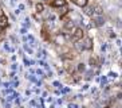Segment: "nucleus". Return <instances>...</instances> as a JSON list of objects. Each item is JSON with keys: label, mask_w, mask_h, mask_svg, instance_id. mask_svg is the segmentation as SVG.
Instances as JSON below:
<instances>
[{"label": "nucleus", "mask_w": 122, "mask_h": 108, "mask_svg": "<svg viewBox=\"0 0 122 108\" xmlns=\"http://www.w3.org/2000/svg\"><path fill=\"white\" fill-rule=\"evenodd\" d=\"M83 38H85V31H83V29L75 27L74 31L71 32V41L72 42H79V41H82Z\"/></svg>", "instance_id": "nucleus-1"}, {"label": "nucleus", "mask_w": 122, "mask_h": 108, "mask_svg": "<svg viewBox=\"0 0 122 108\" xmlns=\"http://www.w3.org/2000/svg\"><path fill=\"white\" fill-rule=\"evenodd\" d=\"M75 27H76V26L74 24V22L70 20V19L65 20V23H63V31H65V34H70V35H71V32L74 31Z\"/></svg>", "instance_id": "nucleus-2"}, {"label": "nucleus", "mask_w": 122, "mask_h": 108, "mask_svg": "<svg viewBox=\"0 0 122 108\" xmlns=\"http://www.w3.org/2000/svg\"><path fill=\"white\" fill-rule=\"evenodd\" d=\"M50 4L54 8H63L67 6V0H51Z\"/></svg>", "instance_id": "nucleus-3"}, {"label": "nucleus", "mask_w": 122, "mask_h": 108, "mask_svg": "<svg viewBox=\"0 0 122 108\" xmlns=\"http://www.w3.org/2000/svg\"><path fill=\"white\" fill-rule=\"evenodd\" d=\"M7 27H8V19L3 11H0V29L4 30V29H7Z\"/></svg>", "instance_id": "nucleus-4"}, {"label": "nucleus", "mask_w": 122, "mask_h": 108, "mask_svg": "<svg viewBox=\"0 0 122 108\" xmlns=\"http://www.w3.org/2000/svg\"><path fill=\"white\" fill-rule=\"evenodd\" d=\"M42 38H43L44 41H47V42L51 41L50 32H48V29H47V27H43V29H42Z\"/></svg>", "instance_id": "nucleus-5"}, {"label": "nucleus", "mask_w": 122, "mask_h": 108, "mask_svg": "<svg viewBox=\"0 0 122 108\" xmlns=\"http://www.w3.org/2000/svg\"><path fill=\"white\" fill-rule=\"evenodd\" d=\"M103 14V11H102V7L101 6H94L93 7V15L91 16H101V15Z\"/></svg>", "instance_id": "nucleus-6"}, {"label": "nucleus", "mask_w": 122, "mask_h": 108, "mask_svg": "<svg viewBox=\"0 0 122 108\" xmlns=\"http://www.w3.org/2000/svg\"><path fill=\"white\" fill-rule=\"evenodd\" d=\"M72 3L76 4V6H78V7H81V8H85L87 6V3H89V1H87V0H72Z\"/></svg>", "instance_id": "nucleus-7"}, {"label": "nucleus", "mask_w": 122, "mask_h": 108, "mask_svg": "<svg viewBox=\"0 0 122 108\" xmlns=\"http://www.w3.org/2000/svg\"><path fill=\"white\" fill-rule=\"evenodd\" d=\"M35 10H36V12H38V14H42V12L44 11V4L43 3H36Z\"/></svg>", "instance_id": "nucleus-8"}, {"label": "nucleus", "mask_w": 122, "mask_h": 108, "mask_svg": "<svg viewBox=\"0 0 122 108\" xmlns=\"http://www.w3.org/2000/svg\"><path fill=\"white\" fill-rule=\"evenodd\" d=\"M85 47H86V49H91V47H93V42H91L90 38H87L86 43H85Z\"/></svg>", "instance_id": "nucleus-9"}, {"label": "nucleus", "mask_w": 122, "mask_h": 108, "mask_svg": "<svg viewBox=\"0 0 122 108\" xmlns=\"http://www.w3.org/2000/svg\"><path fill=\"white\" fill-rule=\"evenodd\" d=\"M105 108H110V107H105Z\"/></svg>", "instance_id": "nucleus-10"}, {"label": "nucleus", "mask_w": 122, "mask_h": 108, "mask_svg": "<svg viewBox=\"0 0 122 108\" xmlns=\"http://www.w3.org/2000/svg\"><path fill=\"white\" fill-rule=\"evenodd\" d=\"M87 1H89V0H87Z\"/></svg>", "instance_id": "nucleus-11"}]
</instances>
